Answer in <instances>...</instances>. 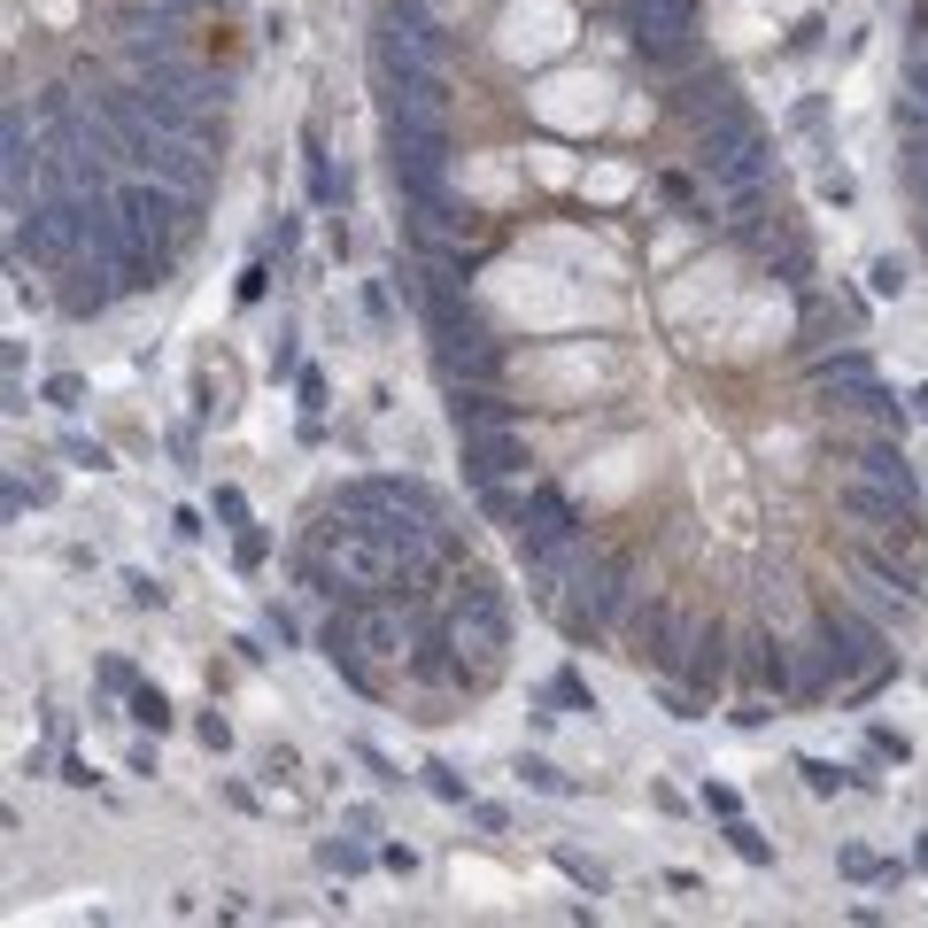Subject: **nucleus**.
I'll return each instance as SVG.
<instances>
[{
    "label": "nucleus",
    "instance_id": "a19ab883",
    "mask_svg": "<svg viewBox=\"0 0 928 928\" xmlns=\"http://www.w3.org/2000/svg\"><path fill=\"white\" fill-rule=\"evenodd\" d=\"M867 751H875V759H898V767L914 759V743H906L898 728H867Z\"/></svg>",
    "mask_w": 928,
    "mask_h": 928
},
{
    "label": "nucleus",
    "instance_id": "1a4fd4ad",
    "mask_svg": "<svg viewBox=\"0 0 928 928\" xmlns=\"http://www.w3.org/2000/svg\"><path fill=\"white\" fill-rule=\"evenodd\" d=\"M457 442H464V480H472V487L526 480V464H534V450H526V426H472V434H457Z\"/></svg>",
    "mask_w": 928,
    "mask_h": 928
},
{
    "label": "nucleus",
    "instance_id": "4d7b16f0",
    "mask_svg": "<svg viewBox=\"0 0 928 928\" xmlns=\"http://www.w3.org/2000/svg\"><path fill=\"white\" fill-rule=\"evenodd\" d=\"M317 411H325V379H317V372H303V418H317Z\"/></svg>",
    "mask_w": 928,
    "mask_h": 928
},
{
    "label": "nucleus",
    "instance_id": "a878e982",
    "mask_svg": "<svg viewBox=\"0 0 928 928\" xmlns=\"http://www.w3.org/2000/svg\"><path fill=\"white\" fill-rule=\"evenodd\" d=\"M480 495V511L495 519V526H519V503H526V487H511V480H495V487H472Z\"/></svg>",
    "mask_w": 928,
    "mask_h": 928
},
{
    "label": "nucleus",
    "instance_id": "412c9836",
    "mask_svg": "<svg viewBox=\"0 0 928 928\" xmlns=\"http://www.w3.org/2000/svg\"><path fill=\"white\" fill-rule=\"evenodd\" d=\"M650 697H658V712H665V720H681V728H697V720H704V697H697V689H681L673 673H650Z\"/></svg>",
    "mask_w": 928,
    "mask_h": 928
},
{
    "label": "nucleus",
    "instance_id": "5701e85b",
    "mask_svg": "<svg viewBox=\"0 0 928 928\" xmlns=\"http://www.w3.org/2000/svg\"><path fill=\"white\" fill-rule=\"evenodd\" d=\"M836 867H843L851 882H898V875H906L898 859H875V851H859V843H843V851H836Z\"/></svg>",
    "mask_w": 928,
    "mask_h": 928
},
{
    "label": "nucleus",
    "instance_id": "a211bd4d",
    "mask_svg": "<svg viewBox=\"0 0 928 928\" xmlns=\"http://www.w3.org/2000/svg\"><path fill=\"white\" fill-rule=\"evenodd\" d=\"M634 62H642L650 78H665V86H673V78H689V70H704V62H712V39H704V31H689V39H665V47H642Z\"/></svg>",
    "mask_w": 928,
    "mask_h": 928
},
{
    "label": "nucleus",
    "instance_id": "58836bf2",
    "mask_svg": "<svg viewBox=\"0 0 928 928\" xmlns=\"http://www.w3.org/2000/svg\"><path fill=\"white\" fill-rule=\"evenodd\" d=\"M62 457L86 464V472H109V450H101V442H86V434H62Z\"/></svg>",
    "mask_w": 928,
    "mask_h": 928
},
{
    "label": "nucleus",
    "instance_id": "473e14b6",
    "mask_svg": "<svg viewBox=\"0 0 928 928\" xmlns=\"http://www.w3.org/2000/svg\"><path fill=\"white\" fill-rule=\"evenodd\" d=\"M426 789H434V797H442V804H472V789H464V773L457 767H442V759H426Z\"/></svg>",
    "mask_w": 928,
    "mask_h": 928
},
{
    "label": "nucleus",
    "instance_id": "79ce46f5",
    "mask_svg": "<svg viewBox=\"0 0 928 928\" xmlns=\"http://www.w3.org/2000/svg\"><path fill=\"white\" fill-rule=\"evenodd\" d=\"M264 626L279 634V650H295V642H303V619L287 612V604H264Z\"/></svg>",
    "mask_w": 928,
    "mask_h": 928
},
{
    "label": "nucleus",
    "instance_id": "2eb2a0df",
    "mask_svg": "<svg viewBox=\"0 0 928 928\" xmlns=\"http://www.w3.org/2000/svg\"><path fill=\"white\" fill-rule=\"evenodd\" d=\"M851 480H875V487H898L906 503H921V480H914V464H906V442H898V434L859 442V450H851Z\"/></svg>",
    "mask_w": 928,
    "mask_h": 928
},
{
    "label": "nucleus",
    "instance_id": "052dcab7",
    "mask_svg": "<svg viewBox=\"0 0 928 928\" xmlns=\"http://www.w3.org/2000/svg\"><path fill=\"white\" fill-rule=\"evenodd\" d=\"M155 8H170V16H201V8H233V0H155Z\"/></svg>",
    "mask_w": 928,
    "mask_h": 928
},
{
    "label": "nucleus",
    "instance_id": "20e7f679",
    "mask_svg": "<svg viewBox=\"0 0 928 928\" xmlns=\"http://www.w3.org/2000/svg\"><path fill=\"white\" fill-rule=\"evenodd\" d=\"M812 642H820V658H828V673H836L843 689L890 658V626H882V619H867V604H859V596H828V604L812 612Z\"/></svg>",
    "mask_w": 928,
    "mask_h": 928
},
{
    "label": "nucleus",
    "instance_id": "39448f33",
    "mask_svg": "<svg viewBox=\"0 0 928 928\" xmlns=\"http://www.w3.org/2000/svg\"><path fill=\"white\" fill-rule=\"evenodd\" d=\"M619 650L642 665V673H681V650H689V626L673 604H642L634 596V612L619 619Z\"/></svg>",
    "mask_w": 928,
    "mask_h": 928
},
{
    "label": "nucleus",
    "instance_id": "49530a36",
    "mask_svg": "<svg viewBox=\"0 0 928 928\" xmlns=\"http://www.w3.org/2000/svg\"><path fill=\"white\" fill-rule=\"evenodd\" d=\"M781 47H789V55H812V47H820V16H797V31H789Z\"/></svg>",
    "mask_w": 928,
    "mask_h": 928
},
{
    "label": "nucleus",
    "instance_id": "f257e3e1",
    "mask_svg": "<svg viewBox=\"0 0 928 928\" xmlns=\"http://www.w3.org/2000/svg\"><path fill=\"white\" fill-rule=\"evenodd\" d=\"M689 170L712 186L720 225H728V217L767 209V186H773V140H767V125H759L751 109H728V117L697 125V132H689Z\"/></svg>",
    "mask_w": 928,
    "mask_h": 928
},
{
    "label": "nucleus",
    "instance_id": "4be33fe9",
    "mask_svg": "<svg viewBox=\"0 0 928 928\" xmlns=\"http://www.w3.org/2000/svg\"><path fill=\"white\" fill-rule=\"evenodd\" d=\"M317 867L348 882V875H364V867H372V851H364V843H356V828H348V836H325V843H317Z\"/></svg>",
    "mask_w": 928,
    "mask_h": 928
},
{
    "label": "nucleus",
    "instance_id": "c756f323",
    "mask_svg": "<svg viewBox=\"0 0 928 928\" xmlns=\"http://www.w3.org/2000/svg\"><path fill=\"white\" fill-rule=\"evenodd\" d=\"M890 125H898V140H928V101L921 93H898L890 101Z\"/></svg>",
    "mask_w": 928,
    "mask_h": 928
},
{
    "label": "nucleus",
    "instance_id": "b1692460",
    "mask_svg": "<svg viewBox=\"0 0 928 928\" xmlns=\"http://www.w3.org/2000/svg\"><path fill=\"white\" fill-rule=\"evenodd\" d=\"M720 836H728V851H736V859H751V867H773V843L759 836V828H751V820H743V812H736V820H720Z\"/></svg>",
    "mask_w": 928,
    "mask_h": 928
},
{
    "label": "nucleus",
    "instance_id": "bb28decb",
    "mask_svg": "<svg viewBox=\"0 0 928 928\" xmlns=\"http://www.w3.org/2000/svg\"><path fill=\"white\" fill-rule=\"evenodd\" d=\"M542 697H550V704H573V712H596V697H589V681H581V665H557Z\"/></svg>",
    "mask_w": 928,
    "mask_h": 928
},
{
    "label": "nucleus",
    "instance_id": "6ab92c4d",
    "mask_svg": "<svg viewBox=\"0 0 928 928\" xmlns=\"http://www.w3.org/2000/svg\"><path fill=\"white\" fill-rule=\"evenodd\" d=\"M843 411H859V418H875V426H882V434H898V442H906V426H914V411H906V403H898V395H890L882 379H875V387H859V395H851Z\"/></svg>",
    "mask_w": 928,
    "mask_h": 928
},
{
    "label": "nucleus",
    "instance_id": "7c9ffc66",
    "mask_svg": "<svg viewBox=\"0 0 928 928\" xmlns=\"http://www.w3.org/2000/svg\"><path fill=\"white\" fill-rule=\"evenodd\" d=\"M898 170H906V194L928 209V140H906V148H898Z\"/></svg>",
    "mask_w": 928,
    "mask_h": 928
},
{
    "label": "nucleus",
    "instance_id": "4c0bfd02",
    "mask_svg": "<svg viewBox=\"0 0 928 928\" xmlns=\"http://www.w3.org/2000/svg\"><path fill=\"white\" fill-rule=\"evenodd\" d=\"M194 736H201V751H209V759H225V751H233V720H217V712H201V720H194Z\"/></svg>",
    "mask_w": 928,
    "mask_h": 928
},
{
    "label": "nucleus",
    "instance_id": "13d9d810",
    "mask_svg": "<svg viewBox=\"0 0 928 928\" xmlns=\"http://www.w3.org/2000/svg\"><path fill=\"white\" fill-rule=\"evenodd\" d=\"M340 828H356V836H372V828H379V812H372V804H348V812H340Z\"/></svg>",
    "mask_w": 928,
    "mask_h": 928
},
{
    "label": "nucleus",
    "instance_id": "ddd939ff",
    "mask_svg": "<svg viewBox=\"0 0 928 928\" xmlns=\"http://www.w3.org/2000/svg\"><path fill=\"white\" fill-rule=\"evenodd\" d=\"M804 387H812L820 403H836V411H843L859 387H875V356H867L859 340H843V348H820V356L804 364Z\"/></svg>",
    "mask_w": 928,
    "mask_h": 928
},
{
    "label": "nucleus",
    "instance_id": "aec40b11",
    "mask_svg": "<svg viewBox=\"0 0 928 928\" xmlns=\"http://www.w3.org/2000/svg\"><path fill=\"white\" fill-rule=\"evenodd\" d=\"M125 712H132V728H148V736H170V728H178V704H170L162 689H148V681L125 697Z\"/></svg>",
    "mask_w": 928,
    "mask_h": 928
},
{
    "label": "nucleus",
    "instance_id": "864d4df0",
    "mask_svg": "<svg viewBox=\"0 0 928 928\" xmlns=\"http://www.w3.org/2000/svg\"><path fill=\"white\" fill-rule=\"evenodd\" d=\"M356 759H364V767H372V781H379V789H395V781H403V773L387 767V759H379V751H372V743H356Z\"/></svg>",
    "mask_w": 928,
    "mask_h": 928
},
{
    "label": "nucleus",
    "instance_id": "ea45409f",
    "mask_svg": "<svg viewBox=\"0 0 928 928\" xmlns=\"http://www.w3.org/2000/svg\"><path fill=\"white\" fill-rule=\"evenodd\" d=\"M47 403H55V411H78V403H86V379H78V372H55V379H47Z\"/></svg>",
    "mask_w": 928,
    "mask_h": 928
},
{
    "label": "nucleus",
    "instance_id": "cd10ccee",
    "mask_svg": "<svg viewBox=\"0 0 928 928\" xmlns=\"http://www.w3.org/2000/svg\"><path fill=\"white\" fill-rule=\"evenodd\" d=\"M519 781H526V789H542V797H581V781H565L550 759H519Z\"/></svg>",
    "mask_w": 928,
    "mask_h": 928
},
{
    "label": "nucleus",
    "instance_id": "de8ad7c7",
    "mask_svg": "<svg viewBox=\"0 0 928 928\" xmlns=\"http://www.w3.org/2000/svg\"><path fill=\"white\" fill-rule=\"evenodd\" d=\"M295 233H303V225H295V217H279V225L264 233V256H295Z\"/></svg>",
    "mask_w": 928,
    "mask_h": 928
},
{
    "label": "nucleus",
    "instance_id": "f3484780",
    "mask_svg": "<svg viewBox=\"0 0 928 928\" xmlns=\"http://www.w3.org/2000/svg\"><path fill=\"white\" fill-rule=\"evenodd\" d=\"M450 426L472 434V426H526V403H511L503 387H450Z\"/></svg>",
    "mask_w": 928,
    "mask_h": 928
},
{
    "label": "nucleus",
    "instance_id": "6e6d98bb",
    "mask_svg": "<svg viewBox=\"0 0 928 928\" xmlns=\"http://www.w3.org/2000/svg\"><path fill=\"white\" fill-rule=\"evenodd\" d=\"M55 781H70V789H93V767H86V759H78V751H70V759H62V773H55Z\"/></svg>",
    "mask_w": 928,
    "mask_h": 928
},
{
    "label": "nucleus",
    "instance_id": "2f4dec72",
    "mask_svg": "<svg viewBox=\"0 0 928 928\" xmlns=\"http://www.w3.org/2000/svg\"><path fill=\"white\" fill-rule=\"evenodd\" d=\"M550 859H557V867H565V875H573V882H581V890H596V898H604V890H612V875H604V867H596V859H581V851H565V843H557V851H550Z\"/></svg>",
    "mask_w": 928,
    "mask_h": 928
},
{
    "label": "nucleus",
    "instance_id": "a18cd8bd",
    "mask_svg": "<svg viewBox=\"0 0 928 928\" xmlns=\"http://www.w3.org/2000/svg\"><path fill=\"white\" fill-rule=\"evenodd\" d=\"M264 295H272V264H264V256H256V264H248V272H240V303H264Z\"/></svg>",
    "mask_w": 928,
    "mask_h": 928
},
{
    "label": "nucleus",
    "instance_id": "e433bc0d",
    "mask_svg": "<svg viewBox=\"0 0 928 928\" xmlns=\"http://www.w3.org/2000/svg\"><path fill=\"white\" fill-rule=\"evenodd\" d=\"M93 681H101V697H132V689H140V673H132L125 658H101V665H93Z\"/></svg>",
    "mask_w": 928,
    "mask_h": 928
},
{
    "label": "nucleus",
    "instance_id": "72a5a7b5",
    "mask_svg": "<svg viewBox=\"0 0 928 928\" xmlns=\"http://www.w3.org/2000/svg\"><path fill=\"white\" fill-rule=\"evenodd\" d=\"M209 519H225L233 534H240V526H256V519H248V495H240V487H209Z\"/></svg>",
    "mask_w": 928,
    "mask_h": 928
},
{
    "label": "nucleus",
    "instance_id": "f8f14e48",
    "mask_svg": "<svg viewBox=\"0 0 928 928\" xmlns=\"http://www.w3.org/2000/svg\"><path fill=\"white\" fill-rule=\"evenodd\" d=\"M736 681H743V697H789L797 689V650L781 634H743L736 642Z\"/></svg>",
    "mask_w": 928,
    "mask_h": 928
},
{
    "label": "nucleus",
    "instance_id": "5fc2aeb1",
    "mask_svg": "<svg viewBox=\"0 0 928 928\" xmlns=\"http://www.w3.org/2000/svg\"><path fill=\"white\" fill-rule=\"evenodd\" d=\"M295 372H303V356H295V340H279L272 348V379H295Z\"/></svg>",
    "mask_w": 928,
    "mask_h": 928
},
{
    "label": "nucleus",
    "instance_id": "dca6fc26",
    "mask_svg": "<svg viewBox=\"0 0 928 928\" xmlns=\"http://www.w3.org/2000/svg\"><path fill=\"white\" fill-rule=\"evenodd\" d=\"M148 178L178 186V194H194V201H209V186H217V155L194 148V140H162V148H155V170H148Z\"/></svg>",
    "mask_w": 928,
    "mask_h": 928
},
{
    "label": "nucleus",
    "instance_id": "c9c22d12",
    "mask_svg": "<svg viewBox=\"0 0 928 928\" xmlns=\"http://www.w3.org/2000/svg\"><path fill=\"white\" fill-rule=\"evenodd\" d=\"M162 596H170V589H162L155 573H125V604H132V612H162Z\"/></svg>",
    "mask_w": 928,
    "mask_h": 928
},
{
    "label": "nucleus",
    "instance_id": "bf43d9fd",
    "mask_svg": "<svg viewBox=\"0 0 928 928\" xmlns=\"http://www.w3.org/2000/svg\"><path fill=\"white\" fill-rule=\"evenodd\" d=\"M364 309H372V317H379V325H387V317H395V303H387V287H379V279H372V287H364Z\"/></svg>",
    "mask_w": 928,
    "mask_h": 928
},
{
    "label": "nucleus",
    "instance_id": "c85d7f7f",
    "mask_svg": "<svg viewBox=\"0 0 928 928\" xmlns=\"http://www.w3.org/2000/svg\"><path fill=\"white\" fill-rule=\"evenodd\" d=\"M867 287H875L882 303H898V295L914 287V279H906V256H875V264H867Z\"/></svg>",
    "mask_w": 928,
    "mask_h": 928
},
{
    "label": "nucleus",
    "instance_id": "8fccbe9b",
    "mask_svg": "<svg viewBox=\"0 0 928 928\" xmlns=\"http://www.w3.org/2000/svg\"><path fill=\"white\" fill-rule=\"evenodd\" d=\"M379 867H387V875H418V851H411V843H379Z\"/></svg>",
    "mask_w": 928,
    "mask_h": 928
},
{
    "label": "nucleus",
    "instance_id": "6e6552de",
    "mask_svg": "<svg viewBox=\"0 0 928 928\" xmlns=\"http://www.w3.org/2000/svg\"><path fill=\"white\" fill-rule=\"evenodd\" d=\"M681 689H697L704 704L712 697H728L736 689V634L720 626V619H704V626H689V650H681V673H673Z\"/></svg>",
    "mask_w": 928,
    "mask_h": 928
},
{
    "label": "nucleus",
    "instance_id": "0eeeda50",
    "mask_svg": "<svg viewBox=\"0 0 928 928\" xmlns=\"http://www.w3.org/2000/svg\"><path fill=\"white\" fill-rule=\"evenodd\" d=\"M379 86V117L387 125H450V70H403V78H372Z\"/></svg>",
    "mask_w": 928,
    "mask_h": 928
},
{
    "label": "nucleus",
    "instance_id": "37998d69",
    "mask_svg": "<svg viewBox=\"0 0 928 928\" xmlns=\"http://www.w3.org/2000/svg\"><path fill=\"white\" fill-rule=\"evenodd\" d=\"M704 812H712V820H736V812H743V797H736L728 781H704Z\"/></svg>",
    "mask_w": 928,
    "mask_h": 928
},
{
    "label": "nucleus",
    "instance_id": "680f3d73",
    "mask_svg": "<svg viewBox=\"0 0 928 928\" xmlns=\"http://www.w3.org/2000/svg\"><path fill=\"white\" fill-rule=\"evenodd\" d=\"M914 875H928V836H921V843H914Z\"/></svg>",
    "mask_w": 928,
    "mask_h": 928
},
{
    "label": "nucleus",
    "instance_id": "4468645a",
    "mask_svg": "<svg viewBox=\"0 0 928 928\" xmlns=\"http://www.w3.org/2000/svg\"><path fill=\"white\" fill-rule=\"evenodd\" d=\"M619 23H626V47L642 55V47L689 39V31H697V0H626V8H619Z\"/></svg>",
    "mask_w": 928,
    "mask_h": 928
},
{
    "label": "nucleus",
    "instance_id": "09e8293b",
    "mask_svg": "<svg viewBox=\"0 0 928 928\" xmlns=\"http://www.w3.org/2000/svg\"><path fill=\"white\" fill-rule=\"evenodd\" d=\"M464 812H472V828H487V836H503V828H511V812H503V804H480V797H472Z\"/></svg>",
    "mask_w": 928,
    "mask_h": 928
},
{
    "label": "nucleus",
    "instance_id": "7ed1b4c3",
    "mask_svg": "<svg viewBox=\"0 0 928 928\" xmlns=\"http://www.w3.org/2000/svg\"><path fill=\"white\" fill-rule=\"evenodd\" d=\"M450 642H457L464 673H472V697H487L503 681V650H511V612H503V589L495 573H464L457 565V596H450Z\"/></svg>",
    "mask_w": 928,
    "mask_h": 928
},
{
    "label": "nucleus",
    "instance_id": "9b49d317",
    "mask_svg": "<svg viewBox=\"0 0 928 928\" xmlns=\"http://www.w3.org/2000/svg\"><path fill=\"white\" fill-rule=\"evenodd\" d=\"M434 372H442L450 387H495V379L511 372V348H503L487 325H472L457 340H434Z\"/></svg>",
    "mask_w": 928,
    "mask_h": 928
},
{
    "label": "nucleus",
    "instance_id": "3c124183",
    "mask_svg": "<svg viewBox=\"0 0 928 928\" xmlns=\"http://www.w3.org/2000/svg\"><path fill=\"white\" fill-rule=\"evenodd\" d=\"M906 93L928 101V47H906Z\"/></svg>",
    "mask_w": 928,
    "mask_h": 928
},
{
    "label": "nucleus",
    "instance_id": "603ef678",
    "mask_svg": "<svg viewBox=\"0 0 928 928\" xmlns=\"http://www.w3.org/2000/svg\"><path fill=\"white\" fill-rule=\"evenodd\" d=\"M820 194H828V201H836V209H843V201H851V194H859V186H851V170H820Z\"/></svg>",
    "mask_w": 928,
    "mask_h": 928
},
{
    "label": "nucleus",
    "instance_id": "9d476101",
    "mask_svg": "<svg viewBox=\"0 0 928 928\" xmlns=\"http://www.w3.org/2000/svg\"><path fill=\"white\" fill-rule=\"evenodd\" d=\"M665 109L697 132V125H712V117L743 109V86H736V70H728V62H704V70H689V78H673V86H665Z\"/></svg>",
    "mask_w": 928,
    "mask_h": 928
},
{
    "label": "nucleus",
    "instance_id": "e2e57ef3",
    "mask_svg": "<svg viewBox=\"0 0 928 928\" xmlns=\"http://www.w3.org/2000/svg\"><path fill=\"white\" fill-rule=\"evenodd\" d=\"M914 418H928V387H914Z\"/></svg>",
    "mask_w": 928,
    "mask_h": 928
},
{
    "label": "nucleus",
    "instance_id": "0e129e2a",
    "mask_svg": "<svg viewBox=\"0 0 928 928\" xmlns=\"http://www.w3.org/2000/svg\"><path fill=\"white\" fill-rule=\"evenodd\" d=\"M921 240H928V209H921Z\"/></svg>",
    "mask_w": 928,
    "mask_h": 928
},
{
    "label": "nucleus",
    "instance_id": "f704fd0d",
    "mask_svg": "<svg viewBox=\"0 0 928 928\" xmlns=\"http://www.w3.org/2000/svg\"><path fill=\"white\" fill-rule=\"evenodd\" d=\"M264 557H272V534H264V526H240V534H233V565H240V573H256Z\"/></svg>",
    "mask_w": 928,
    "mask_h": 928
},
{
    "label": "nucleus",
    "instance_id": "423d86ee",
    "mask_svg": "<svg viewBox=\"0 0 928 928\" xmlns=\"http://www.w3.org/2000/svg\"><path fill=\"white\" fill-rule=\"evenodd\" d=\"M55 279H62V287H55L47 303L62 309L70 325H93V317H109V309L125 303V264H109V256H93V248H86L70 272H55Z\"/></svg>",
    "mask_w": 928,
    "mask_h": 928
},
{
    "label": "nucleus",
    "instance_id": "393cba45",
    "mask_svg": "<svg viewBox=\"0 0 928 928\" xmlns=\"http://www.w3.org/2000/svg\"><path fill=\"white\" fill-rule=\"evenodd\" d=\"M797 773H804V789H812V797L851 789V767H836V759H820V751H804V759H797Z\"/></svg>",
    "mask_w": 928,
    "mask_h": 928
},
{
    "label": "nucleus",
    "instance_id": "f03ea898",
    "mask_svg": "<svg viewBox=\"0 0 928 928\" xmlns=\"http://www.w3.org/2000/svg\"><path fill=\"white\" fill-rule=\"evenodd\" d=\"M550 612H557V634H565L573 650L612 642L619 619L634 612V557H626V550H596V542H589V557H581V573H573V596H557Z\"/></svg>",
    "mask_w": 928,
    "mask_h": 928
},
{
    "label": "nucleus",
    "instance_id": "c03bdc74",
    "mask_svg": "<svg viewBox=\"0 0 928 928\" xmlns=\"http://www.w3.org/2000/svg\"><path fill=\"white\" fill-rule=\"evenodd\" d=\"M773 704H781V697H743V704H736L728 720H736V728H767V720H773Z\"/></svg>",
    "mask_w": 928,
    "mask_h": 928
}]
</instances>
